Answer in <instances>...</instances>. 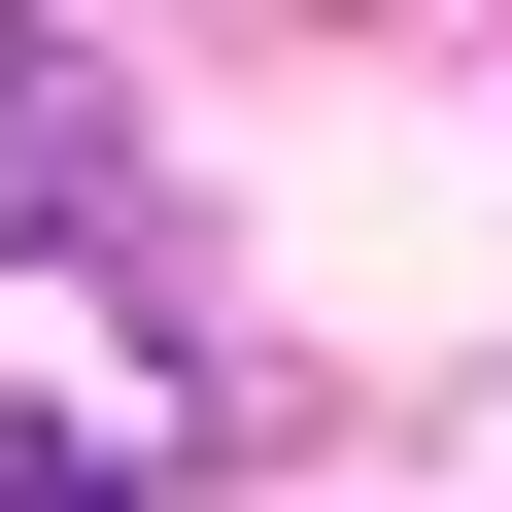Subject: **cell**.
<instances>
[{
  "label": "cell",
  "instance_id": "cell-1",
  "mask_svg": "<svg viewBox=\"0 0 512 512\" xmlns=\"http://www.w3.org/2000/svg\"><path fill=\"white\" fill-rule=\"evenodd\" d=\"M0 512H171V478H137V444H69V410H35V444H0Z\"/></svg>",
  "mask_w": 512,
  "mask_h": 512
}]
</instances>
